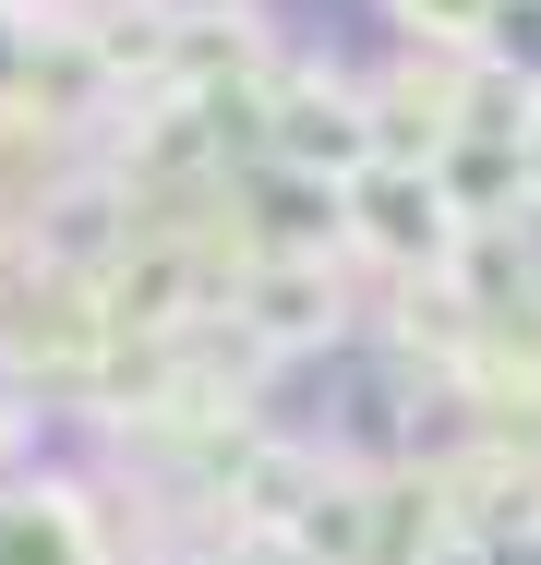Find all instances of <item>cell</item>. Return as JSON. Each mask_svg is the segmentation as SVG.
<instances>
[{
    "label": "cell",
    "instance_id": "7a4b0ae2",
    "mask_svg": "<svg viewBox=\"0 0 541 565\" xmlns=\"http://www.w3.org/2000/svg\"><path fill=\"white\" fill-rule=\"evenodd\" d=\"M349 265L373 277V289H410V277H457V205H445V181L410 169V157H373V169H349Z\"/></svg>",
    "mask_w": 541,
    "mask_h": 565
},
{
    "label": "cell",
    "instance_id": "52a82bcc",
    "mask_svg": "<svg viewBox=\"0 0 541 565\" xmlns=\"http://www.w3.org/2000/svg\"><path fill=\"white\" fill-rule=\"evenodd\" d=\"M481 61H494V73H518V85L541 97V0H506V12H494V36H481Z\"/></svg>",
    "mask_w": 541,
    "mask_h": 565
},
{
    "label": "cell",
    "instance_id": "5b68a950",
    "mask_svg": "<svg viewBox=\"0 0 541 565\" xmlns=\"http://www.w3.org/2000/svg\"><path fill=\"white\" fill-rule=\"evenodd\" d=\"M349 181H314V169H277V157H253V169H229V241L253 253V265H277V253H349V205H337Z\"/></svg>",
    "mask_w": 541,
    "mask_h": 565
},
{
    "label": "cell",
    "instance_id": "277c9868",
    "mask_svg": "<svg viewBox=\"0 0 541 565\" xmlns=\"http://www.w3.org/2000/svg\"><path fill=\"white\" fill-rule=\"evenodd\" d=\"M361 97H373V157L433 169L457 145V109H469V61H445V49H373Z\"/></svg>",
    "mask_w": 541,
    "mask_h": 565
},
{
    "label": "cell",
    "instance_id": "9c48e42d",
    "mask_svg": "<svg viewBox=\"0 0 541 565\" xmlns=\"http://www.w3.org/2000/svg\"><path fill=\"white\" fill-rule=\"evenodd\" d=\"M0 12H12V24H73L85 0H0Z\"/></svg>",
    "mask_w": 541,
    "mask_h": 565
},
{
    "label": "cell",
    "instance_id": "8992f818",
    "mask_svg": "<svg viewBox=\"0 0 541 565\" xmlns=\"http://www.w3.org/2000/svg\"><path fill=\"white\" fill-rule=\"evenodd\" d=\"M385 12V49H445V61H481L494 12L506 0H373Z\"/></svg>",
    "mask_w": 541,
    "mask_h": 565
},
{
    "label": "cell",
    "instance_id": "6da1fadb",
    "mask_svg": "<svg viewBox=\"0 0 541 565\" xmlns=\"http://www.w3.org/2000/svg\"><path fill=\"white\" fill-rule=\"evenodd\" d=\"M373 301H361V265L349 253H277V265H241L229 277V326L253 338V361L277 373V361H337V349H361Z\"/></svg>",
    "mask_w": 541,
    "mask_h": 565
},
{
    "label": "cell",
    "instance_id": "ba28073f",
    "mask_svg": "<svg viewBox=\"0 0 541 565\" xmlns=\"http://www.w3.org/2000/svg\"><path fill=\"white\" fill-rule=\"evenodd\" d=\"M481 565H541V518H530V530H506V542H481Z\"/></svg>",
    "mask_w": 541,
    "mask_h": 565
},
{
    "label": "cell",
    "instance_id": "3957f363",
    "mask_svg": "<svg viewBox=\"0 0 541 565\" xmlns=\"http://www.w3.org/2000/svg\"><path fill=\"white\" fill-rule=\"evenodd\" d=\"M0 565H120V530H108V481L97 469H12L0 481Z\"/></svg>",
    "mask_w": 541,
    "mask_h": 565
},
{
    "label": "cell",
    "instance_id": "30bf717a",
    "mask_svg": "<svg viewBox=\"0 0 541 565\" xmlns=\"http://www.w3.org/2000/svg\"><path fill=\"white\" fill-rule=\"evenodd\" d=\"M530 217H541V109H530Z\"/></svg>",
    "mask_w": 541,
    "mask_h": 565
}]
</instances>
